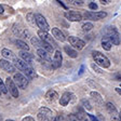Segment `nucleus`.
<instances>
[{
    "instance_id": "obj_21",
    "label": "nucleus",
    "mask_w": 121,
    "mask_h": 121,
    "mask_svg": "<svg viewBox=\"0 0 121 121\" xmlns=\"http://www.w3.org/2000/svg\"><path fill=\"white\" fill-rule=\"evenodd\" d=\"M1 54H2L5 58H12V60H15V58H16L14 55V53H13L11 50H9V49H3V50L1 51Z\"/></svg>"
},
{
    "instance_id": "obj_3",
    "label": "nucleus",
    "mask_w": 121,
    "mask_h": 121,
    "mask_svg": "<svg viewBox=\"0 0 121 121\" xmlns=\"http://www.w3.org/2000/svg\"><path fill=\"white\" fill-rule=\"evenodd\" d=\"M35 17H36V24H37L38 27L40 28V30L48 33L49 30H50V26H49L47 20L44 18V16L41 14H36Z\"/></svg>"
},
{
    "instance_id": "obj_13",
    "label": "nucleus",
    "mask_w": 121,
    "mask_h": 121,
    "mask_svg": "<svg viewBox=\"0 0 121 121\" xmlns=\"http://www.w3.org/2000/svg\"><path fill=\"white\" fill-rule=\"evenodd\" d=\"M14 60V64H15V67L16 68H18L20 70H26L28 67H29V65H28L27 63H25L24 60H20V58H15V60Z\"/></svg>"
},
{
    "instance_id": "obj_1",
    "label": "nucleus",
    "mask_w": 121,
    "mask_h": 121,
    "mask_svg": "<svg viewBox=\"0 0 121 121\" xmlns=\"http://www.w3.org/2000/svg\"><path fill=\"white\" fill-rule=\"evenodd\" d=\"M92 56H93L95 63L97 64L98 66H101V67H103V68H108L109 66H110L109 60L106 57L104 54H102L101 52H98V51H93V52H92Z\"/></svg>"
},
{
    "instance_id": "obj_31",
    "label": "nucleus",
    "mask_w": 121,
    "mask_h": 121,
    "mask_svg": "<svg viewBox=\"0 0 121 121\" xmlns=\"http://www.w3.org/2000/svg\"><path fill=\"white\" fill-rule=\"evenodd\" d=\"M82 105H83V107H84L86 109H88V110H91V109H92V107H91L89 101H86V99H82Z\"/></svg>"
},
{
    "instance_id": "obj_33",
    "label": "nucleus",
    "mask_w": 121,
    "mask_h": 121,
    "mask_svg": "<svg viewBox=\"0 0 121 121\" xmlns=\"http://www.w3.org/2000/svg\"><path fill=\"white\" fill-rule=\"evenodd\" d=\"M113 78H115V80H117V81H121V73H116V75L113 76Z\"/></svg>"
},
{
    "instance_id": "obj_36",
    "label": "nucleus",
    "mask_w": 121,
    "mask_h": 121,
    "mask_svg": "<svg viewBox=\"0 0 121 121\" xmlns=\"http://www.w3.org/2000/svg\"><path fill=\"white\" fill-rule=\"evenodd\" d=\"M23 121H35V120H34V118H31V117H26V118L23 119Z\"/></svg>"
},
{
    "instance_id": "obj_43",
    "label": "nucleus",
    "mask_w": 121,
    "mask_h": 121,
    "mask_svg": "<svg viewBox=\"0 0 121 121\" xmlns=\"http://www.w3.org/2000/svg\"><path fill=\"white\" fill-rule=\"evenodd\" d=\"M119 120H120V121H121V112H120V113H119Z\"/></svg>"
},
{
    "instance_id": "obj_24",
    "label": "nucleus",
    "mask_w": 121,
    "mask_h": 121,
    "mask_svg": "<svg viewBox=\"0 0 121 121\" xmlns=\"http://www.w3.org/2000/svg\"><path fill=\"white\" fill-rule=\"evenodd\" d=\"M24 73H25V75L27 76L28 78H30V79H33V78H35V77H37V75H36V71L34 70L33 68L30 67H28L26 70H24Z\"/></svg>"
},
{
    "instance_id": "obj_30",
    "label": "nucleus",
    "mask_w": 121,
    "mask_h": 121,
    "mask_svg": "<svg viewBox=\"0 0 121 121\" xmlns=\"http://www.w3.org/2000/svg\"><path fill=\"white\" fill-rule=\"evenodd\" d=\"M27 20H28V22H29L30 24L35 25V23H36L35 14H33V13H29V14H27Z\"/></svg>"
},
{
    "instance_id": "obj_42",
    "label": "nucleus",
    "mask_w": 121,
    "mask_h": 121,
    "mask_svg": "<svg viewBox=\"0 0 121 121\" xmlns=\"http://www.w3.org/2000/svg\"><path fill=\"white\" fill-rule=\"evenodd\" d=\"M111 121H118V119H117V118H112V119H111Z\"/></svg>"
},
{
    "instance_id": "obj_37",
    "label": "nucleus",
    "mask_w": 121,
    "mask_h": 121,
    "mask_svg": "<svg viewBox=\"0 0 121 121\" xmlns=\"http://www.w3.org/2000/svg\"><path fill=\"white\" fill-rule=\"evenodd\" d=\"M89 117H90V119H91V120H92V121H98V120H97V119H96V118H95V117H93V116H91V115H89Z\"/></svg>"
},
{
    "instance_id": "obj_2",
    "label": "nucleus",
    "mask_w": 121,
    "mask_h": 121,
    "mask_svg": "<svg viewBox=\"0 0 121 121\" xmlns=\"http://www.w3.org/2000/svg\"><path fill=\"white\" fill-rule=\"evenodd\" d=\"M13 81H14L15 86H18V88H21V89H26V86H28L27 78L20 73H14V76H13Z\"/></svg>"
},
{
    "instance_id": "obj_4",
    "label": "nucleus",
    "mask_w": 121,
    "mask_h": 121,
    "mask_svg": "<svg viewBox=\"0 0 121 121\" xmlns=\"http://www.w3.org/2000/svg\"><path fill=\"white\" fill-rule=\"evenodd\" d=\"M107 34H108V39L110 40L111 44H115V45L120 44V36H119V33L117 31L116 28L109 27L107 29Z\"/></svg>"
},
{
    "instance_id": "obj_41",
    "label": "nucleus",
    "mask_w": 121,
    "mask_h": 121,
    "mask_svg": "<svg viewBox=\"0 0 121 121\" xmlns=\"http://www.w3.org/2000/svg\"><path fill=\"white\" fill-rule=\"evenodd\" d=\"M2 13H3V7L0 5V14H2Z\"/></svg>"
},
{
    "instance_id": "obj_29",
    "label": "nucleus",
    "mask_w": 121,
    "mask_h": 121,
    "mask_svg": "<svg viewBox=\"0 0 121 121\" xmlns=\"http://www.w3.org/2000/svg\"><path fill=\"white\" fill-rule=\"evenodd\" d=\"M0 91H1V93H3V94H8V89H7V86H5V84L3 83V81L1 80V78H0Z\"/></svg>"
},
{
    "instance_id": "obj_20",
    "label": "nucleus",
    "mask_w": 121,
    "mask_h": 121,
    "mask_svg": "<svg viewBox=\"0 0 121 121\" xmlns=\"http://www.w3.org/2000/svg\"><path fill=\"white\" fill-rule=\"evenodd\" d=\"M37 54H38L39 56H40L41 58H43L44 60H51V56H50V54H49L48 52H45L44 50H42V49H38Z\"/></svg>"
},
{
    "instance_id": "obj_15",
    "label": "nucleus",
    "mask_w": 121,
    "mask_h": 121,
    "mask_svg": "<svg viewBox=\"0 0 121 121\" xmlns=\"http://www.w3.org/2000/svg\"><path fill=\"white\" fill-rule=\"evenodd\" d=\"M70 98H71V94L68 93V92H65V93L62 95L60 99V106H66L68 103H69V102H70Z\"/></svg>"
},
{
    "instance_id": "obj_32",
    "label": "nucleus",
    "mask_w": 121,
    "mask_h": 121,
    "mask_svg": "<svg viewBox=\"0 0 121 121\" xmlns=\"http://www.w3.org/2000/svg\"><path fill=\"white\" fill-rule=\"evenodd\" d=\"M89 8H90L91 10H94V11H95L96 9H97V4H96L95 2H90V3H89Z\"/></svg>"
},
{
    "instance_id": "obj_38",
    "label": "nucleus",
    "mask_w": 121,
    "mask_h": 121,
    "mask_svg": "<svg viewBox=\"0 0 121 121\" xmlns=\"http://www.w3.org/2000/svg\"><path fill=\"white\" fill-rule=\"evenodd\" d=\"M108 2H109L108 0H101V3H102V4H107Z\"/></svg>"
},
{
    "instance_id": "obj_40",
    "label": "nucleus",
    "mask_w": 121,
    "mask_h": 121,
    "mask_svg": "<svg viewBox=\"0 0 121 121\" xmlns=\"http://www.w3.org/2000/svg\"><path fill=\"white\" fill-rule=\"evenodd\" d=\"M73 3H75V4H82L83 1H73Z\"/></svg>"
},
{
    "instance_id": "obj_45",
    "label": "nucleus",
    "mask_w": 121,
    "mask_h": 121,
    "mask_svg": "<svg viewBox=\"0 0 121 121\" xmlns=\"http://www.w3.org/2000/svg\"><path fill=\"white\" fill-rule=\"evenodd\" d=\"M83 121H89V120H88V119H84V120H83Z\"/></svg>"
},
{
    "instance_id": "obj_5",
    "label": "nucleus",
    "mask_w": 121,
    "mask_h": 121,
    "mask_svg": "<svg viewBox=\"0 0 121 121\" xmlns=\"http://www.w3.org/2000/svg\"><path fill=\"white\" fill-rule=\"evenodd\" d=\"M5 86H7L8 91L10 92L11 95H12L13 97H18L17 86H15V83H14V81H13V79L7 78V80H5Z\"/></svg>"
},
{
    "instance_id": "obj_17",
    "label": "nucleus",
    "mask_w": 121,
    "mask_h": 121,
    "mask_svg": "<svg viewBox=\"0 0 121 121\" xmlns=\"http://www.w3.org/2000/svg\"><path fill=\"white\" fill-rule=\"evenodd\" d=\"M64 50H65V52L67 53V55H68V56H70V57L76 58L77 56H78V52H77L76 50H73V49L71 48L70 45H65Z\"/></svg>"
},
{
    "instance_id": "obj_19",
    "label": "nucleus",
    "mask_w": 121,
    "mask_h": 121,
    "mask_svg": "<svg viewBox=\"0 0 121 121\" xmlns=\"http://www.w3.org/2000/svg\"><path fill=\"white\" fill-rule=\"evenodd\" d=\"M102 47L104 48V50L110 51V50H111V47H112V44H111L110 40H109L108 38H103V39H102Z\"/></svg>"
},
{
    "instance_id": "obj_7",
    "label": "nucleus",
    "mask_w": 121,
    "mask_h": 121,
    "mask_svg": "<svg viewBox=\"0 0 121 121\" xmlns=\"http://www.w3.org/2000/svg\"><path fill=\"white\" fill-rule=\"evenodd\" d=\"M64 16H65L68 21H70V22H80V21L82 20V15L78 12H75V11L65 12L64 13Z\"/></svg>"
},
{
    "instance_id": "obj_46",
    "label": "nucleus",
    "mask_w": 121,
    "mask_h": 121,
    "mask_svg": "<svg viewBox=\"0 0 121 121\" xmlns=\"http://www.w3.org/2000/svg\"><path fill=\"white\" fill-rule=\"evenodd\" d=\"M0 95H1V91H0Z\"/></svg>"
},
{
    "instance_id": "obj_6",
    "label": "nucleus",
    "mask_w": 121,
    "mask_h": 121,
    "mask_svg": "<svg viewBox=\"0 0 121 121\" xmlns=\"http://www.w3.org/2000/svg\"><path fill=\"white\" fill-rule=\"evenodd\" d=\"M86 20H93V21H98L102 20V18L106 17L107 16V13L106 12H86L83 15Z\"/></svg>"
},
{
    "instance_id": "obj_14",
    "label": "nucleus",
    "mask_w": 121,
    "mask_h": 121,
    "mask_svg": "<svg viewBox=\"0 0 121 121\" xmlns=\"http://www.w3.org/2000/svg\"><path fill=\"white\" fill-rule=\"evenodd\" d=\"M52 35L53 37H55L57 40L60 41H64L65 40V36H64V34L60 31V28H52Z\"/></svg>"
},
{
    "instance_id": "obj_9",
    "label": "nucleus",
    "mask_w": 121,
    "mask_h": 121,
    "mask_svg": "<svg viewBox=\"0 0 121 121\" xmlns=\"http://www.w3.org/2000/svg\"><path fill=\"white\" fill-rule=\"evenodd\" d=\"M62 60H63L62 53H60V51L56 50L55 54H54V56H53V60H52V67L54 68V69L60 67V66H62Z\"/></svg>"
},
{
    "instance_id": "obj_18",
    "label": "nucleus",
    "mask_w": 121,
    "mask_h": 121,
    "mask_svg": "<svg viewBox=\"0 0 121 121\" xmlns=\"http://www.w3.org/2000/svg\"><path fill=\"white\" fill-rule=\"evenodd\" d=\"M38 113L39 115H42V116L44 117H48V118L52 119V111L50 110L49 108H47V107H41L40 109H39V111H38Z\"/></svg>"
},
{
    "instance_id": "obj_11",
    "label": "nucleus",
    "mask_w": 121,
    "mask_h": 121,
    "mask_svg": "<svg viewBox=\"0 0 121 121\" xmlns=\"http://www.w3.org/2000/svg\"><path fill=\"white\" fill-rule=\"evenodd\" d=\"M38 36L40 37L41 41H44V42L49 43V44H51V45L53 44V47L55 45L54 41H53V38L51 37V36L49 35L48 33H45V31H42V30H39V31H38Z\"/></svg>"
},
{
    "instance_id": "obj_28",
    "label": "nucleus",
    "mask_w": 121,
    "mask_h": 121,
    "mask_svg": "<svg viewBox=\"0 0 121 121\" xmlns=\"http://www.w3.org/2000/svg\"><path fill=\"white\" fill-rule=\"evenodd\" d=\"M92 28H93V24L90 23V22H86V23H84V24L82 25V30L83 31H86H86H90Z\"/></svg>"
},
{
    "instance_id": "obj_25",
    "label": "nucleus",
    "mask_w": 121,
    "mask_h": 121,
    "mask_svg": "<svg viewBox=\"0 0 121 121\" xmlns=\"http://www.w3.org/2000/svg\"><path fill=\"white\" fill-rule=\"evenodd\" d=\"M91 96L94 98V101H95L96 103L102 104V102H103V98H102V96L99 95L97 92H95V91H92V92H91Z\"/></svg>"
},
{
    "instance_id": "obj_26",
    "label": "nucleus",
    "mask_w": 121,
    "mask_h": 121,
    "mask_svg": "<svg viewBox=\"0 0 121 121\" xmlns=\"http://www.w3.org/2000/svg\"><path fill=\"white\" fill-rule=\"evenodd\" d=\"M106 108H107V110H108L111 115H116L117 113V109H116V107H115V105H113L112 103H107L106 104Z\"/></svg>"
},
{
    "instance_id": "obj_35",
    "label": "nucleus",
    "mask_w": 121,
    "mask_h": 121,
    "mask_svg": "<svg viewBox=\"0 0 121 121\" xmlns=\"http://www.w3.org/2000/svg\"><path fill=\"white\" fill-rule=\"evenodd\" d=\"M51 121H62V118L60 116H56V117H53Z\"/></svg>"
},
{
    "instance_id": "obj_12",
    "label": "nucleus",
    "mask_w": 121,
    "mask_h": 121,
    "mask_svg": "<svg viewBox=\"0 0 121 121\" xmlns=\"http://www.w3.org/2000/svg\"><path fill=\"white\" fill-rule=\"evenodd\" d=\"M20 57L22 58V60H24L25 63H27L28 65H29L30 63H31V60H34V55L33 54H30L29 52H26V51H21L20 53Z\"/></svg>"
},
{
    "instance_id": "obj_34",
    "label": "nucleus",
    "mask_w": 121,
    "mask_h": 121,
    "mask_svg": "<svg viewBox=\"0 0 121 121\" xmlns=\"http://www.w3.org/2000/svg\"><path fill=\"white\" fill-rule=\"evenodd\" d=\"M69 121H79V120L77 119V117H76L75 115H70V116H69Z\"/></svg>"
},
{
    "instance_id": "obj_23",
    "label": "nucleus",
    "mask_w": 121,
    "mask_h": 121,
    "mask_svg": "<svg viewBox=\"0 0 121 121\" xmlns=\"http://www.w3.org/2000/svg\"><path fill=\"white\" fill-rule=\"evenodd\" d=\"M41 49H42V50H44L45 52H48V53H51V52H53V51H54L53 45L49 44V43L44 42V41H42V42H41Z\"/></svg>"
},
{
    "instance_id": "obj_44",
    "label": "nucleus",
    "mask_w": 121,
    "mask_h": 121,
    "mask_svg": "<svg viewBox=\"0 0 121 121\" xmlns=\"http://www.w3.org/2000/svg\"><path fill=\"white\" fill-rule=\"evenodd\" d=\"M5 121H14V120H11V119H8V120H5Z\"/></svg>"
},
{
    "instance_id": "obj_39",
    "label": "nucleus",
    "mask_w": 121,
    "mask_h": 121,
    "mask_svg": "<svg viewBox=\"0 0 121 121\" xmlns=\"http://www.w3.org/2000/svg\"><path fill=\"white\" fill-rule=\"evenodd\" d=\"M116 92L121 95V88H116Z\"/></svg>"
},
{
    "instance_id": "obj_22",
    "label": "nucleus",
    "mask_w": 121,
    "mask_h": 121,
    "mask_svg": "<svg viewBox=\"0 0 121 121\" xmlns=\"http://www.w3.org/2000/svg\"><path fill=\"white\" fill-rule=\"evenodd\" d=\"M15 43H16V45H17V47L21 49V50L26 51V52H28V51H29V47H28L27 43L24 42V41H22V40H16V41H15Z\"/></svg>"
},
{
    "instance_id": "obj_10",
    "label": "nucleus",
    "mask_w": 121,
    "mask_h": 121,
    "mask_svg": "<svg viewBox=\"0 0 121 121\" xmlns=\"http://www.w3.org/2000/svg\"><path fill=\"white\" fill-rule=\"evenodd\" d=\"M0 67L8 73H14L15 71V66L7 60H0Z\"/></svg>"
},
{
    "instance_id": "obj_16",
    "label": "nucleus",
    "mask_w": 121,
    "mask_h": 121,
    "mask_svg": "<svg viewBox=\"0 0 121 121\" xmlns=\"http://www.w3.org/2000/svg\"><path fill=\"white\" fill-rule=\"evenodd\" d=\"M45 98H47L49 102H54L58 98V94L56 93L55 91L50 90V91H48V93L45 94Z\"/></svg>"
},
{
    "instance_id": "obj_8",
    "label": "nucleus",
    "mask_w": 121,
    "mask_h": 121,
    "mask_svg": "<svg viewBox=\"0 0 121 121\" xmlns=\"http://www.w3.org/2000/svg\"><path fill=\"white\" fill-rule=\"evenodd\" d=\"M69 43H70L73 47H75L76 49H78V50L83 49V47L86 45L84 41L79 39L78 37H75V36H70V37H69Z\"/></svg>"
},
{
    "instance_id": "obj_27",
    "label": "nucleus",
    "mask_w": 121,
    "mask_h": 121,
    "mask_svg": "<svg viewBox=\"0 0 121 121\" xmlns=\"http://www.w3.org/2000/svg\"><path fill=\"white\" fill-rule=\"evenodd\" d=\"M41 42H42V41L39 40V38H37V37H33V38H31V43L35 45L36 48L41 49Z\"/></svg>"
}]
</instances>
